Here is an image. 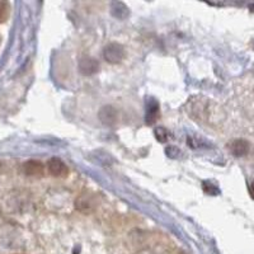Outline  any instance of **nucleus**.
I'll list each match as a JSON object with an SVG mask.
<instances>
[{"label":"nucleus","instance_id":"nucleus-1","mask_svg":"<svg viewBox=\"0 0 254 254\" xmlns=\"http://www.w3.org/2000/svg\"><path fill=\"white\" fill-rule=\"evenodd\" d=\"M103 56L106 59V61H108L111 64L120 63L125 56L124 47L119 44H110L104 49Z\"/></svg>","mask_w":254,"mask_h":254},{"label":"nucleus","instance_id":"nucleus-2","mask_svg":"<svg viewBox=\"0 0 254 254\" xmlns=\"http://www.w3.org/2000/svg\"><path fill=\"white\" fill-rule=\"evenodd\" d=\"M47 167H49L50 173H51L54 177H58V178H64V177H66L67 173H69L67 167L65 165V163H64L61 159H58V158L50 159Z\"/></svg>","mask_w":254,"mask_h":254},{"label":"nucleus","instance_id":"nucleus-3","mask_svg":"<svg viewBox=\"0 0 254 254\" xmlns=\"http://www.w3.org/2000/svg\"><path fill=\"white\" fill-rule=\"evenodd\" d=\"M79 70L83 75H93L99 70L98 61L92 58H81L79 61Z\"/></svg>","mask_w":254,"mask_h":254},{"label":"nucleus","instance_id":"nucleus-4","mask_svg":"<svg viewBox=\"0 0 254 254\" xmlns=\"http://www.w3.org/2000/svg\"><path fill=\"white\" fill-rule=\"evenodd\" d=\"M99 120L107 126H113L117 122V111L111 106H106L99 111Z\"/></svg>","mask_w":254,"mask_h":254},{"label":"nucleus","instance_id":"nucleus-5","mask_svg":"<svg viewBox=\"0 0 254 254\" xmlns=\"http://www.w3.org/2000/svg\"><path fill=\"white\" fill-rule=\"evenodd\" d=\"M159 116V104L155 99H147L146 103V122L154 124Z\"/></svg>","mask_w":254,"mask_h":254},{"label":"nucleus","instance_id":"nucleus-6","mask_svg":"<svg viewBox=\"0 0 254 254\" xmlns=\"http://www.w3.org/2000/svg\"><path fill=\"white\" fill-rule=\"evenodd\" d=\"M229 147L235 156H244L249 151V144L246 140H235L229 145Z\"/></svg>","mask_w":254,"mask_h":254},{"label":"nucleus","instance_id":"nucleus-7","mask_svg":"<svg viewBox=\"0 0 254 254\" xmlns=\"http://www.w3.org/2000/svg\"><path fill=\"white\" fill-rule=\"evenodd\" d=\"M23 171L27 176L31 177H40L44 173V167L40 162H36V160H31V162H27L23 167Z\"/></svg>","mask_w":254,"mask_h":254},{"label":"nucleus","instance_id":"nucleus-8","mask_svg":"<svg viewBox=\"0 0 254 254\" xmlns=\"http://www.w3.org/2000/svg\"><path fill=\"white\" fill-rule=\"evenodd\" d=\"M112 14L117 18H125L128 14V9L122 3H113L112 4Z\"/></svg>","mask_w":254,"mask_h":254},{"label":"nucleus","instance_id":"nucleus-9","mask_svg":"<svg viewBox=\"0 0 254 254\" xmlns=\"http://www.w3.org/2000/svg\"><path fill=\"white\" fill-rule=\"evenodd\" d=\"M155 136L159 141L165 142L168 140V137H169V133L167 132V130H165V128H163V127H159V128H156L155 130Z\"/></svg>","mask_w":254,"mask_h":254},{"label":"nucleus","instance_id":"nucleus-10","mask_svg":"<svg viewBox=\"0 0 254 254\" xmlns=\"http://www.w3.org/2000/svg\"><path fill=\"white\" fill-rule=\"evenodd\" d=\"M9 14V6L6 3H1L0 1V23H3L4 20L8 18Z\"/></svg>","mask_w":254,"mask_h":254},{"label":"nucleus","instance_id":"nucleus-11","mask_svg":"<svg viewBox=\"0 0 254 254\" xmlns=\"http://www.w3.org/2000/svg\"><path fill=\"white\" fill-rule=\"evenodd\" d=\"M203 190H205L206 193H208V194H217V193H219V190H217V188L210 182L203 183Z\"/></svg>","mask_w":254,"mask_h":254},{"label":"nucleus","instance_id":"nucleus-12","mask_svg":"<svg viewBox=\"0 0 254 254\" xmlns=\"http://www.w3.org/2000/svg\"><path fill=\"white\" fill-rule=\"evenodd\" d=\"M179 153H181V151H179L177 147L171 146V147H168V149H167L168 156H171V158H177V156L179 155Z\"/></svg>","mask_w":254,"mask_h":254},{"label":"nucleus","instance_id":"nucleus-13","mask_svg":"<svg viewBox=\"0 0 254 254\" xmlns=\"http://www.w3.org/2000/svg\"><path fill=\"white\" fill-rule=\"evenodd\" d=\"M249 190H251V196L253 197V199H254V182L251 183V187H249Z\"/></svg>","mask_w":254,"mask_h":254}]
</instances>
